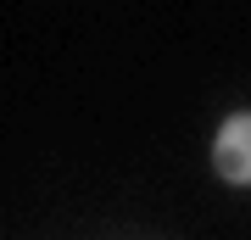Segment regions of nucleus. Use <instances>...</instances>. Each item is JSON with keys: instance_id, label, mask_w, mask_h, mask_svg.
Masks as SVG:
<instances>
[{"instance_id": "1", "label": "nucleus", "mask_w": 251, "mask_h": 240, "mask_svg": "<svg viewBox=\"0 0 251 240\" xmlns=\"http://www.w3.org/2000/svg\"><path fill=\"white\" fill-rule=\"evenodd\" d=\"M212 173L224 185H251V112H229L212 134Z\"/></svg>"}]
</instances>
